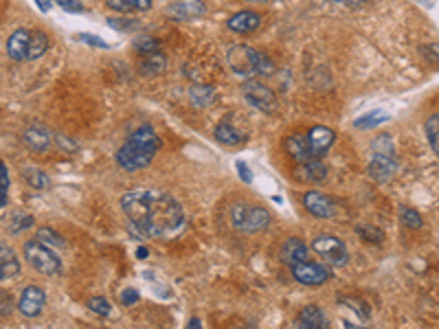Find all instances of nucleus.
Returning a JSON list of instances; mask_svg holds the SVG:
<instances>
[{
	"label": "nucleus",
	"instance_id": "29",
	"mask_svg": "<svg viewBox=\"0 0 439 329\" xmlns=\"http://www.w3.org/2000/svg\"><path fill=\"white\" fill-rule=\"evenodd\" d=\"M384 121H389V114H386V112H369V114L360 116V119L356 121V127L369 130V127H375L378 123H384Z\"/></svg>",
	"mask_w": 439,
	"mask_h": 329
},
{
	"label": "nucleus",
	"instance_id": "49",
	"mask_svg": "<svg viewBox=\"0 0 439 329\" xmlns=\"http://www.w3.org/2000/svg\"><path fill=\"white\" fill-rule=\"evenodd\" d=\"M332 3H347V5H354L356 0H332Z\"/></svg>",
	"mask_w": 439,
	"mask_h": 329
},
{
	"label": "nucleus",
	"instance_id": "38",
	"mask_svg": "<svg viewBox=\"0 0 439 329\" xmlns=\"http://www.w3.org/2000/svg\"><path fill=\"white\" fill-rule=\"evenodd\" d=\"M31 224H34V218L31 215H16V220L9 224V231L12 233H20L23 228H29Z\"/></svg>",
	"mask_w": 439,
	"mask_h": 329
},
{
	"label": "nucleus",
	"instance_id": "8",
	"mask_svg": "<svg viewBox=\"0 0 439 329\" xmlns=\"http://www.w3.org/2000/svg\"><path fill=\"white\" fill-rule=\"evenodd\" d=\"M292 277L303 285H323L330 279V272L321 263L312 261H301L297 266H292Z\"/></svg>",
	"mask_w": 439,
	"mask_h": 329
},
{
	"label": "nucleus",
	"instance_id": "16",
	"mask_svg": "<svg viewBox=\"0 0 439 329\" xmlns=\"http://www.w3.org/2000/svg\"><path fill=\"white\" fill-rule=\"evenodd\" d=\"M286 150L297 161V165L310 161V158H315V154H312V147H310L308 134H301V132L299 134H292L290 139L286 141Z\"/></svg>",
	"mask_w": 439,
	"mask_h": 329
},
{
	"label": "nucleus",
	"instance_id": "2",
	"mask_svg": "<svg viewBox=\"0 0 439 329\" xmlns=\"http://www.w3.org/2000/svg\"><path fill=\"white\" fill-rule=\"evenodd\" d=\"M161 150V141L150 125H141L139 130L130 134V139L125 141L117 152V163L125 172H137V169L148 167L156 152Z\"/></svg>",
	"mask_w": 439,
	"mask_h": 329
},
{
	"label": "nucleus",
	"instance_id": "19",
	"mask_svg": "<svg viewBox=\"0 0 439 329\" xmlns=\"http://www.w3.org/2000/svg\"><path fill=\"white\" fill-rule=\"evenodd\" d=\"M261 23L259 14L255 12H237L233 18H228V29L235 31V34H250V31H255Z\"/></svg>",
	"mask_w": 439,
	"mask_h": 329
},
{
	"label": "nucleus",
	"instance_id": "4",
	"mask_svg": "<svg viewBox=\"0 0 439 329\" xmlns=\"http://www.w3.org/2000/svg\"><path fill=\"white\" fill-rule=\"evenodd\" d=\"M231 220H233L235 228L253 235V233H261V231L268 228L270 213L261 207H248L244 202H237L231 209Z\"/></svg>",
	"mask_w": 439,
	"mask_h": 329
},
{
	"label": "nucleus",
	"instance_id": "33",
	"mask_svg": "<svg viewBox=\"0 0 439 329\" xmlns=\"http://www.w3.org/2000/svg\"><path fill=\"white\" fill-rule=\"evenodd\" d=\"M341 303L347 305V307H354V312H356V314L362 318V321H369L371 312H369V305H367V303L356 301V299H341Z\"/></svg>",
	"mask_w": 439,
	"mask_h": 329
},
{
	"label": "nucleus",
	"instance_id": "11",
	"mask_svg": "<svg viewBox=\"0 0 439 329\" xmlns=\"http://www.w3.org/2000/svg\"><path fill=\"white\" fill-rule=\"evenodd\" d=\"M398 172V165L393 161V154H375L369 163V176L375 183H389Z\"/></svg>",
	"mask_w": 439,
	"mask_h": 329
},
{
	"label": "nucleus",
	"instance_id": "35",
	"mask_svg": "<svg viewBox=\"0 0 439 329\" xmlns=\"http://www.w3.org/2000/svg\"><path fill=\"white\" fill-rule=\"evenodd\" d=\"M7 194H9V174L7 165H0V207H7Z\"/></svg>",
	"mask_w": 439,
	"mask_h": 329
},
{
	"label": "nucleus",
	"instance_id": "45",
	"mask_svg": "<svg viewBox=\"0 0 439 329\" xmlns=\"http://www.w3.org/2000/svg\"><path fill=\"white\" fill-rule=\"evenodd\" d=\"M235 167H237V172H239V178H242V180H244V183H250V180H253V176H250V172H248V167H246V163H242V161H239V163H237Z\"/></svg>",
	"mask_w": 439,
	"mask_h": 329
},
{
	"label": "nucleus",
	"instance_id": "48",
	"mask_svg": "<svg viewBox=\"0 0 439 329\" xmlns=\"http://www.w3.org/2000/svg\"><path fill=\"white\" fill-rule=\"evenodd\" d=\"M189 327H191V329L200 327V318H191V321H189Z\"/></svg>",
	"mask_w": 439,
	"mask_h": 329
},
{
	"label": "nucleus",
	"instance_id": "27",
	"mask_svg": "<svg viewBox=\"0 0 439 329\" xmlns=\"http://www.w3.org/2000/svg\"><path fill=\"white\" fill-rule=\"evenodd\" d=\"M25 178H27V183L34 187V189H46L51 185V180L44 172H40V169H27L25 172Z\"/></svg>",
	"mask_w": 439,
	"mask_h": 329
},
{
	"label": "nucleus",
	"instance_id": "34",
	"mask_svg": "<svg viewBox=\"0 0 439 329\" xmlns=\"http://www.w3.org/2000/svg\"><path fill=\"white\" fill-rule=\"evenodd\" d=\"M88 307H90V310L95 312V314H99V316H110V310H112L110 303H108L106 299H103V296H95V299H90V301H88Z\"/></svg>",
	"mask_w": 439,
	"mask_h": 329
},
{
	"label": "nucleus",
	"instance_id": "46",
	"mask_svg": "<svg viewBox=\"0 0 439 329\" xmlns=\"http://www.w3.org/2000/svg\"><path fill=\"white\" fill-rule=\"evenodd\" d=\"M36 5L42 9V12H51V0H36Z\"/></svg>",
	"mask_w": 439,
	"mask_h": 329
},
{
	"label": "nucleus",
	"instance_id": "32",
	"mask_svg": "<svg viewBox=\"0 0 439 329\" xmlns=\"http://www.w3.org/2000/svg\"><path fill=\"white\" fill-rule=\"evenodd\" d=\"M40 241H44L46 246H64V239H62L55 231H51V228H40L38 231V235H36Z\"/></svg>",
	"mask_w": 439,
	"mask_h": 329
},
{
	"label": "nucleus",
	"instance_id": "14",
	"mask_svg": "<svg viewBox=\"0 0 439 329\" xmlns=\"http://www.w3.org/2000/svg\"><path fill=\"white\" fill-rule=\"evenodd\" d=\"M303 205H306V209H308L315 218L328 220V218L334 215V205H332V200L325 198L323 194H319V191H308V194L303 196Z\"/></svg>",
	"mask_w": 439,
	"mask_h": 329
},
{
	"label": "nucleus",
	"instance_id": "31",
	"mask_svg": "<svg viewBox=\"0 0 439 329\" xmlns=\"http://www.w3.org/2000/svg\"><path fill=\"white\" fill-rule=\"evenodd\" d=\"M356 233H358V235H360L362 239L373 241V244L382 241V237H384L380 228H375V226L367 224V222H362V224H358V226H356Z\"/></svg>",
	"mask_w": 439,
	"mask_h": 329
},
{
	"label": "nucleus",
	"instance_id": "22",
	"mask_svg": "<svg viewBox=\"0 0 439 329\" xmlns=\"http://www.w3.org/2000/svg\"><path fill=\"white\" fill-rule=\"evenodd\" d=\"M215 139L220 143H224V145H237V143L244 141V136L239 134V130H237V127H233L231 123H220L215 127Z\"/></svg>",
	"mask_w": 439,
	"mask_h": 329
},
{
	"label": "nucleus",
	"instance_id": "20",
	"mask_svg": "<svg viewBox=\"0 0 439 329\" xmlns=\"http://www.w3.org/2000/svg\"><path fill=\"white\" fill-rule=\"evenodd\" d=\"M297 323L301 327H310V329H323V327H328V316L323 314L317 305H308V307H303L299 318H297Z\"/></svg>",
	"mask_w": 439,
	"mask_h": 329
},
{
	"label": "nucleus",
	"instance_id": "10",
	"mask_svg": "<svg viewBox=\"0 0 439 329\" xmlns=\"http://www.w3.org/2000/svg\"><path fill=\"white\" fill-rule=\"evenodd\" d=\"M202 14H204L202 0H174V3L167 5V9H165V16L172 18V20H178V23L194 20Z\"/></svg>",
	"mask_w": 439,
	"mask_h": 329
},
{
	"label": "nucleus",
	"instance_id": "5",
	"mask_svg": "<svg viewBox=\"0 0 439 329\" xmlns=\"http://www.w3.org/2000/svg\"><path fill=\"white\" fill-rule=\"evenodd\" d=\"M242 94H244V99L248 101V105H253L255 110L259 112H275L277 110V97H275V92L270 90L268 86H264V83H259L255 79H250L246 81L244 86H242Z\"/></svg>",
	"mask_w": 439,
	"mask_h": 329
},
{
	"label": "nucleus",
	"instance_id": "3",
	"mask_svg": "<svg viewBox=\"0 0 439 329\" xmlns=\"http://www.w3.org/2000/svg\"><path fill=\"white\" fill-rule=\"evenodd\" d=\"M25 254H27V261L31 263V266L42 274L55 277V274L62 272V261L57 259V254L51 250L44 241H40L38 237L29 239L25 244Z\"/></svg>",
	"mask_w": 439,
	"mask_h": 329
},
{
	"label": "nucleus",
	"instance_id": "28",
	"mask_svg": "<svg viewBox=\"0 0 439 329\" xmlns=\"http://www.w3.org/2000/svg\"><path fill=\"white\" fill-rule=\"evenodd\" d=\"M134 49H137L141 55H152V53L161 51V42L156 38H139L134 40Z\"/></svg>",
	"mask_w": 439,
	"mask_h": 329
},
{
	"label": "nucleus",
	"instance_id": "36",
	"mask_svg": "<svg viewBox=\"0 0 439 329\" xmlns=\"http://www.w3.org/2000/svg\"><path fill=\"white\" fill-rule=\"evenodd\" d=\"M402 222L409 228H420L422 226V215L417 213V211H413V209H402Z\"/></svg>",
	"mask_w": 439,
	"mask_h": 329
},
{
	"label": "nucleus",
	"instance_id": "43",
	"mask_svg": "<svg viewBox=\"0 0 439 329\" xmlns=\"http://www.w3.org/2000/svg\"><path fill=\"white\" fill-rule=\"evenodd\" d=\"M422 53L428 60H437L439 62V44H426V47H422Z\"/></svg>",
	"mask_w": 439,
	"mask_h": 329
},
{
	"label": "nucleus",
	"instance_id": "50",
	"mask_svg": "<svg viewBox=\"0 0 439 329\" xmlns=\"http://www.w3.org/2000/svg\"><path fill=\"white\" fill-rule=\"evenodd\" d=\"M255 3H264V0H255Z\"/></svg>",
	"mask_w": 439,
	"mask_h": 329
},
{
	"label": "nucleus",
	"instance_id": "18",
	"mask_svg": "<svg viewBox=\"0 0 439 329\" xmlns=\"http://www.w3.org/2000/svg\"><path fill=\"white\" fill-rule=\"evenodd\" d=\"M25 143L34 152H46L51 147V134L44 125H31L25 132Z\"/></svg>",
	"mask_w": 439,
	"mask_h": 329
},
{
	"label": "nucleus",
	"instance_id": "39",
	"mask_svg": "<svg viewBox=\"0 0 439 329\" xmlns=\"http://www.w3.org/2000/svg\"><path fill=\"white\" fill-rule=\"evenodd\" d=\"M55 3L64 9V12H68V14H79V12H83V5L79 3V0H55Z\"/></svg>",
	"mask_w": 439,
	"mask_h": 329
},
{
	"label": "nucleus",
	"instance_id": "44",
	"mask_svg": "<svg viewBox=\"0 0 439 329\" xmlns=\"http://www.w3.org/2000/svg\"><path fill=\"white\" fill-rule=\"evenodd\" d=\"M128 3L132 5L134 12H148L152 7V0H128Z\"/></svg>",
	"mask_w": 439,
	"mask_h": 329
},
{
	"label": "nucleus",
	"instance_id": "9",
	"mask_svg": "<svg viewBox=\"0 0 439 329\" xmlns=\"http://www.w3.org/2000/svg\"><path fill=\"white\" fill-rule=\"evenodd\" d=\"M44 303H46L44 290L38 288V285H27L18 299V310L29 318H36L42 310H44Z\"/></svg>",
	"mask_w": 439,
	"mask_h": 329
},
{
	"label": "nucleus",
	"instance_id": "17",
	"mask_svg": "<svg viewBox=\"0 0 439 329\" xmlns=\"http://www.w3.org/2000/svg\"><path fill=\"white\" fill-rule=\"evenodd\" d=\"M328 176L325 165L321 163V158H310L306 163H299L297 167V178L303 183H321Z\"/></svg>",
	"mask_w": 439,
	"mask_h": 329
},
{
	"label": "nucleus",
	"instance_id": "1",
	"mask_svg": "<svg viewBox=\"0 0 439 329\" xmlns=\"http://www.w3.org/2000/svg\"><path fill=\"white\" fill-rule=\"evenodd\" d=\"M121 209L134 228L156 239H170L185 226V211L161 189H134L121 198Z\"/></svg>",
	"mask_w": 439,
	"mask_h": 329
},
{
	"label": "nucleus",
	"instance_id": "37",
	"mask_svg": "<svg viewBox=\"0 0 439 329\" xmlns=\"http://www.w3.org/2000/svg\"><path fill=\"white\" fill-rule=\"evenodd\" d=\"M77 42H83V44H90V47H97V49H108V42L101 40L97 36H88V34H79L75 36Z\"/></svg>",
	"mask_w": 439,
	"mask_h": 329
},
{
	"label": "nucleus",
	"instance_id": "24",
	"mask_svg": "<svg viewBox=\"0 0 439 329\" xmlns=\"http://www.w3.org/2000/svg\"><path fill=\"white\" fill-rule=\"evenodd\" d=\"M145 60L141 62V70L145 73V75H156V73H161L165 70L167 66V57L163 55V53H152V55H143Z\"/></svg>",
	"mask_w": 439,
	"mask_h": 329
},
{
	"label": "nucleus",
	"instance_id": "21",
	"mask_svg": "<svg viewBox=\"0 0 439 329\" xmlns=\"http://www.w3.org/2000/svg\"><path fill=\"white\" fill-rule=\"evenodd\" d=\"M20 274V263L16 259V254L12 248H7V244L0 246V277L3 281L12 279V277H18Z\"/></svg>",
	"mask_w": 439,
	"mask_h": 329
},
{
	"label": "nucleus",
	"instance_id": "40",
	"mask_svg": "<svg viewBox=\"0 0 439 329\" xmlns=\"http://www.w3.org/2000/svg\"><path fill=\"white\" fill-rule=\"evenodd\" d=\"M106 5H108L110 9H114V12H121V14H130V12H134L132 5L128 3V0H106Z\"/></svg>",
	"mask_w": 439,
	"mask_h": 329
},
{
	"label": "nucleus",
	"instance_id": "41",
	"mask_svg": "<svg viewBox=\"0 0 439 329\" xmlns=\"http://www.w3.org/2000/svg\"><path fill=\"white\" fill-rule=\"evenodd\" d=\"M108 25L114 29H121V31H130L132 27H137V23H130V20H114V18L108 20Z\"/></svg>",
	"mask_w": 439,
	"mask_h": 329
},
{
	"label": "nucleus",
	"instance_id": "30",
	"mask_svg": "<svg viewBox=\"0 0 439 329\" xmlns=\"http://www.w3.org/2000/svg\"><path fill=\"white\" fill-rule=\"evenodd\" d=\"M255 66H257V75L268 77V75H273V73H275L273 60H270L268 55H264V53H259V51H255Z\"/></svg>",
	"mask_w": 439,
	"mask_h": 329
},
{
	"label": "nucleus",
	"instance_id": "47",
	"mask_svg": "<svg viewBox=\"0 0 439 329\" xmlns=\"http://www.w3.org/2000/svg\"><path fill=\"white\" fill-rule=\"evenodd\" d=\"M137 257H139V259H145V257H148V248L141 246V248L137 250Z\"/></svg>",
	"mask_w": 439,
	"mask_h": 329
},
{
	"label": "nucleus",
	"instance_id": "7",
	"mask_svg": "<svg viewBox=\"0 0 439 329\" xmlns=\"http://www.w3.org/2000/svg\"><path fill=\"white\" fill-rule=\"evenodd\" d=\"M228 66L239 77H255L257 66H255V49H250L246 44H235L228 51Z\"/></svg>",
	"mask_w": 439,
	"mask_h": 329
},
{
	"label": "nucleus",
	"instance_id": "42",
	"mask_svg": "<svg viewBox=\"0 0 439 329\" xmlns=\"http://www.w3.org/2000/svg\"><path fill=\"white\" fill-rule=\"evenodd\" d=\"M121 301H123V305L137 303V301H139V292H137V290H123V292H121Z\"/></svg>",
	"mask_w": 439,
	"mask_h": 329
},
{
	"label": "nucleus",
	"instance_id": "15",
	"mask_svg": "<svg viewBox=\"0 0 439 329\" xmlns=\"http://www.w3.org/2000/svg\"><path fill=\"white\" fill-rule=\"evenodd\" d=\"M308 139H310V147H312V154H315V158H321V156H325L328 150L332 147L334 132L330 130V127L317 125V127H312V130L308 132Z\"/></svg>",
	"mask_w": 439,
	"mask_h": 329
},
{
	"label": "nucleus",
	"instance_id": "13",
	"mask_svg": "<svg viewBox=\"0 0 439 329\" xmlns=\"http://www.w3.org/2000/svg\"><path fill=\"white\" fill-rule=\"evenodd\" d=\"M279 257L286 266H297L301 261H308V246L297 237H290L284 241V246L279 250Z\"/></svg>",
	"mask_w": 439,
	"mask_h": 329
},
{
	"label": "nucleus",
	"instance_id": "6",
	"mask_svg": "<svg viewBox=\"0 0 439 329\" xmlns=\"http://www.w3.org/2000/svg\"><path fill=\"white\" fill-rule=\"evenodd\" d=\"M312 248L321 254L328 266L341 268L347 263V248H345V244L341 239L332 237V235H319L315 241H312Z\"/></svg>",
	"mask_w": 439,
	"mask_h": 329
},
{
	"label": "nucleus",
	"instance_id": "23",
	"mask_svg": "<svg viewBox=\"0 0 439 329\" xmlns=\"http://www.w3.org/2000/svg\"><path fill=\"white\" fill-rule=\"evenodd\" d=\"M49 49V38L44 31H31V42H29V60H38L46 53Z\"/></svg>",
	"mask_w": 439,
	"mask_h": 329
},
{
	"label": "nucleus",
	"instance_id": "25",
	"mask_svg": "<svg viewBox=\"0 0 439 329\" xmlns=\"http://www.w3.org/2000/svg\"><path fill=\"white\" fill-rule=\"evenodd\" d=\"M189 94H191V101L196 105H211L215 101V90L209 88V86H200V83L194 86Z\"/></svg>",
	"mask_w": 439,
	"mask_h": 329
},
{
	"label": "nucleus",
	"instance_id": "26",
	"mask_svg": "<svg viewBox=\"0 0 439 329\" xmlns=\"http://www.w3.org/2000/svg\"><path fill=\"white\" fill-rule=\"evenodd\" d=\"M426 136H428V143L433 147V152L439 156V114H433L431 119L426 121Z\"/></svg>",
	"mask_w": 439,
	"mask_h": 329
},
{
	"label": "nucleus",
	"instance_id": "12",
	"mask_svg": "<svg viewBox=\"0 0 439 329\" xmlns=\"http://www.w3.org/2000/svg\"><path fill=\"white\" fill-rule=\"evenodd\" d=\"M29 42H31V31L29 29H18L14 31L7 40V55L16 62L29 60Z\"/></svg>",
	"mask_w": 439,
	"mask_h": 329
}]
</instances>
